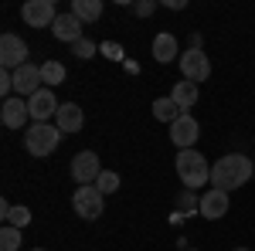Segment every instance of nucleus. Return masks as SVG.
Here are the masks:
<instances>
[{"mask_svg":"<svg viewBox=\"0 0 255 251\" xmlns=\"http://www.w3.org/2000/svg\"><path fill=\"white\" fill-rule=\"evenodd\" d=\"M252 173H255V163L249 156L228 153L211 167V187H218V190H225V193L238 190V187H245V183L252 180Z\"/></svg>","mask_w":255,"mask_h":251,"instance_id":"1","label":"nucleus"},{"mask_svg":"<svg viewBox=\"0 0 255 251\" xmlns=\"http://www.w3.org/2000/svg\"><path fill=\"white\" fill-rule=\"evenodd\" d=\"M177 176H180V183L187 187V190H201V187H208V180H211V167H208V160L197 153V150H177Z\"/></svg>","mask_w":255,"mask_h":251,"instance_id":"2","label":"nucleus"},{"mask_svg":"<svg viewBox=\"0 0 255 251\" xmlns=\"http://www.w3.org/2000/svg\"><path fill=\"white\" fill-rule=\"evenodd\" d=\"M61 146V129L51 122H31L24 129V150L31 156H51Z\"/></svg>","mask_w":255,"mask_h":251,"instance_id":"3","label":"nucleus"},{"mask_svg":"<svg viewBox=\"0 0 255 251\" xmlns=\"http://www.w3.org/2000/svg\"><path fill=\"white\" fill-rule=\"evenodd\" d=\"M72 207H75V217H82V221H99L102 211H106V193L99 190L96 183L92 187H79L72 193Z\"/></svg>","mask_w":255,"mask_h":251,"instance_id":"4","label":"nucleus"},{"mask_svg":"<svg viewBox=\"0 0 255 251\" xmlns=\"http://www.w3.org/2000/svg\"><path fill=\"white\" fill-rule=\"evenodd\" d=\"M180 75H184V82H208L211 78V58L201 51V48H187L184 55H180Z\"/></svg>","mask_w":255,"mask_h":251,"instance_id":"5","label":"nucleus"},{"mask_svg":"<svg viewBox=\"0 0 255 251\" xmlns=\"http://www.w3.org/2000/svg\"><path fill=\"white\" fill-rule=\"evenodd\" d=\"M20 20L27 24V27H51L55 20H58V10H55V0H27L24 7H20Z\"/></svg>","mask_w":255,"mask_h":251,"instance_id":"6","label":"nucleus"},{"mask_svg":"<svg viewBox=\"0 0 255 251\" xmlns=\"http://www.w3.org/2000/svg\"><path fill=\"white\" fill-rule=\"evenodd\" d=\"M0 122L7 129H27L34 119H31V109H27V98L20 95H10L0 102Z\"/></svg>","mask_w":255,"mask_h":251,"instance_id":"7","label":"nucleus"},{"mask_svg":"<svg viewBox=\"0 0 255 251\" xmlns=\"http://www.w3.org/2000/svg\"><path fill=\"white\" fill-rule=\"evenodd\" d=\"M0 65H3V72H17L20 65H27V41H20L17 34H3L0 38Z\"/></svg>","mask_w":255,"mask_h":251,"instance_id":"8","label":"nucleus"},{"mask_svg":"<svg viewBox=\"0 0 255 251\" xmlns=\"http://www.w3.org/2000/svg\"><path fill=\"white\" fill-rule=\"evenodd\" d=\"M41 88H44V78H41V65H20L17 72H14V95L20 98H31L38 95Z\"/></svg>","mask_w":255,"mask_h":251,"instance_id":"9","label":"nucleus"},{"mask_svg":"<svg viewBox=\"0 0 255 251\" xmlns=\"http://www.w3.org/2000/svg\"><path fill=\"white\" fill-rule=\"evenodd\" d=\"M99 173H102V167H99V156L92 153V150L75 153V160H72V176H75L79 187H92L99 180Z\"/></svg>","mask_w":255,"mask_h":251,"instance_id":"10","label":"nucleus"},{"mask_svg":"<svg viewBox=\"0 0 255 251\" xmlns=\"http://www.w3.org/2000/svg\"><path fill=\"white\" fill-rule=\"evenodd\" d=\"M197 136H201V122H197L191 112H184V116L170 126V139H174L177 150H194Z\"/></svg>","mask_w":255,"mask_h":251,"instance_id":"11","label":"nucleus"},{"mask_svg":"<svg viewBox=\"0 0 255 251\" xmlns=\"http://www.w3.org/2000/svg\"><path fill=\"white\" fill-rule=\"evenodd\" d=\"M27 109H31V119H34V122H48V119L58 116L61 102L55 98V92H51V88H41L38 95L27 98Z\"/></svg>","mask_w":255,"mask_h":251,"instance_id":"12","label":"nucleus"},{"mask_svg":"<svg viewBox=\"0 0 255 251\" xmlns=\"http://www.w3.org/2000/svg\"><path fill=\"white\" fill-rule=\"evenodd\" d=\"M228 207H232V200H228V193L218 190V187H211V190L201 193V217H208V221H221L225 214H228Z\"/></svg>","mask_w":255,"mask_h":251,"instance_id":"13","label":"nucleus"},{"mask_svg":"<svg viewBox=\"0 0 255 251\" xmlns=\"http://www.w3.org/2000/svg\"><path fill=\"white\" fill-rule=\"evenodd\" d=\"M55 126L61 129V136H75L85 126V112H82L75 102H61L58 116H55Z\"/></svg>","mask_w":255,"mask_h":251,"instance_id":"14","label":"nucleus"},{"mask_svg":"<svg viewBox=\"0 0 255 251\" xmlns=\"http://www.w3.org/2000/svg\"><path fill=\"white\" fill-rule=\"evenodd\" d=\"M51 34L58 41H65V44H75V41H82V20L68 10V14H58V20L51 24Z\"/></svg>","mask_w":255,"mask_h":251,"instance_id":"15","label":"nucleus"},{"mask_svg":"<svg viewBox=\"0 0 255 251\" xmlns=\"http://www.w3.org/2000/svg\"><path fill=\"white\" fill-rule=\"evenodd\" d=\"M153 58H157L160 65L180 61V44H177V38L170 34V31H163V34H157V38H153Z\"/></svg>","mask_w":255,"mask_h":251,"instance_id":"16","label":"nucleus"},{"mask_svg":"<svg viewBox=\"0 0 255 251\" xmlns=\"http://www.w3.org/2000/svg\"><path fill=\"white\" fill-rule=\"evenodd\" d=\"M82 24H96L102 17V0H72V7H68Z\"/></svg>","mask_w":255,"mask_h":251,"instance_id":"17","label":"nucleus"},{"mask_svg":"<svg viewBox=\"0 0 255 251\" xmlns=\"http://www.w3.org/2000/svg\"><path fill=\"white\" fill-rule=\"evenodd\" d=\"M153 116H157V122H167V126H174L177 119L184 116V109H180V105H177L170 95H163V98H157V102H153Z\"/></svg>","mask_w":255,"mask_h":251,"instance_id":"18","label":"nucleus"},{"mask_svg":"<svg viewBox=\"0 0 255 251\" xmlns=\"http://www.w3.org/2000/svg\"><path fill=\"white\" fill-rule=\"evenodd\" d=\"M197 95H201V92H197V85H194V82H184V78L177 82L174 92H170V98H174V102L180 105V109H184V112H187V109H191V105L197 102Z\"/></svg>","mask_w":255,"mask_h":251,"instance_id":"19","label":"nucleus"},{"mask_svg":"<svg viewBox=\"0 0 255 251\" xmlns=\"http://www.w3.org/2000/svg\"><path fill=\"white\" fill-rule=\"evenodd\" d=\"M41 78H44V88H55V85H61L68 78V72H65L61 61H44L41 65Z\"/></svg>","mask_w":255,"mask_h":251,"instance_id":"20","label":"nucleus"},{"mask_svg":"<svg viewBox=\"0 0 255 251\" xmlns=\"http://www.w3.org/2000/svg\"><path fill=\"white\" fill-rule=\"evenodd\" d=\"M24 245V238H20V228H10V224H3V231H0V251H17Z\"/></svg>","mask_w":255,"mask_h":251,"instance_id":"21","label":"nucleus"},{"mask_svg":"<svg viewBox=\"0 0 255 251\" xmlns=\"http://www.w3.org/2000/svg\"><path fill=\"white\" fill-rule=\"evenodd\" d=\"M177 211L184 214V217L194 214V211H201V197H197L194 190H180L177 193Z\"/></svg>","mask_w":255,"mask_h":251,"instance_id":"22","label":"nucleus"},{"mask_svg":"<svg viewBox=\"0 0 255 251\" xmlns=\"http://www.w3.org/2000/svg\"><path fill=\"white\" fill-rule=\"evenodd\" d=\"M3 224H10V228H20V231H24V228L31 224V211H27V207H10V211L3 214Z\"/></svg>","mask_w":255,"mask_h":251,"instance_id":"23","label":"nucleus"},{"mask_svg":"<svg viewBox=\"0 0 255 251\" xmlns=\"http://www.w3.org/2000/svg\"><path fill=\"white\" fill-rule=\"evenodd\" d=\"M96 187L106 193V197H109V193H116V190H119V173H113V170H102V173H99V180H96Z\"/></svg>","mask_w":255,"mask_h":251,"instance_id":"24","label":"nucleus"},{"mask_svg":"<svg viewBox=\"0 0 255 251\" xmlns=\"http://www.w3.org/2000/svg\"><path fill=\"white\" fill-rule=\"evenodd\" d=\"M96 51H99V44H96V41H89V38H82V41H75V44H72V55H75V58H82V61H89Z\"/></svg>","mask_w":255,"mask_h":251,"instance_id":"25","label":"nucleus"},{"mask_svg":"<svg viewBox=\"0 0 255 251\" xmlns=\"http://www.w3.org/2000/svg\"><path fill=\"white\" fill-rule=\"evenodd\" d=\"M99 51H102V55H106L109 61H123V58H126L123 44H116V41H102V44H99Z\"/></svg>","mask_w":255,"mask_h":251,"instance_id":"26","label":"nucleus"},{"mask_svg":"<svg viewBox=\"0 0 255 251\" xmlns=\"http://www.w3.org/2000/svg\"><path fill=\"white\" fill-rule=\"evenodd\" d=\"M157 10V0H139V3H133V14L136 17H150Z\"/></svg>","mask_w":255,"mask_h":251,"instance_id":"27","label":"nucleus"},{"mask_svg":"<svg viewBox=\"0 0 255 251\" xmlns=\"http://www.w3.org/2000/svg\"><path fill=\"white\" fill-rule=\"evenodd\" d=\"M167 7H170V10H184V7H187V0H167Z\"/></svg>","mask_w":255,"mask_h":251,"instance_id":"28","label":"nucleus"},{"mask_svg":"<svg viewBox=\"0 0 255 251\" xmlns=\"http://www.w3.org/2000/svg\"><path fill=\"white\" fill-rule=\"evenodd\" d=\"M232 251H249V248H232Z\"/></svg>","mask_w":255,"mask_h":251,"instance_id":"29","label":"nucleus"},{"mask_svg":"<svg viewBox=\"0 0 255 251\" xmlns=\"http://www.w3.org/2000/svg\"><path fill=\"white\" fill-rule=\"evenodd\" d=\"M184 251H197V248H184Z\"/></svg>","mask_w":255,"mask_h":251,"instance_id":"30","label":"nucleus"},{"mask_svg":"<svg viewBox=\"0 0 255 251\" xmlns=\"http://www.w3.org/2000/svg\"><path fill=\"white\" fill-rule=\"evenodd\" d=\"M31 251H44V248H31Z\"/></svg>","mask_w":255,"mask_h":251,"instance_id":"31","label":"nucleus"},{"mask_svg":"<svg viewBox=\"0 0 255 251\" xmlns=\"http://www.w3.org/2000/svg\"><path fill=\"white\" fill-rule=\"evenodd\" d=\"M252 163H255V156H252Z\"/></svg>","mask_w":255,"mask_h":251,"instance_id":"32","label":"nucleus"}]
</instances>
